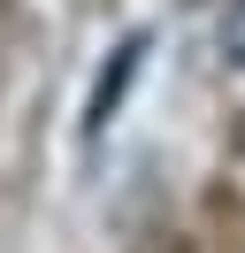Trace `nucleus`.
<instances>
[{"mask_svg": "<svg viewBox=\"0 0 245 253\" xmlns=\"http://www.w3.org/2000/svg\"><path fill=\"white\" fill-rule=\"evenodd\" d=\"M222 62L245 69V0H230V8H222Z\"/></svg>", "mask_w": 245, "mask_h": 253, "instance_id": "1", "label": "nucleus"}]
</instances>
